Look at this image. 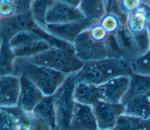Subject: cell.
I'll return each instance as SVG.
<instances>
[{
  "instance_id": "obj_1",
  "label": "cell",
  "mask_w": 150,
  "mask_h": 130,
  "mask_svg": "<svg viewBox=\"0 0 150 130\" xmlns=\"http://www.w3.org/2000/svg\"><path fill=\"white\" fill-rule=\"evenodd\" d=\"M132 74L129 62L106 58L84 62L81 69L76 73V83L84 82L99 86L113 78L130 76Z\"/></svg>"
},
{
  "instance_id": "obj_2",
  "label": "cell",
  "mask_w": 150,
  "mask_h": 130,
  "mask_svg": "<svg viewBox=\"0 0 150 130\" xmlns=\"http://www.w3.org/2000/svg\"><path fill=\"white\" fill-rule=\"evenodd\" d=\"M13 75H25L45 95L51 96L63 84L69 75L54 69L35 65L15 58Z\"/></svg>"
},
{
  "instance_id": "obj_3",
  "label": "cell",
  "mask_w": 150,
  "mask_h": 130,
  "mask_svg": "<svg viewBox=\"0 0 150 130\" xmlns=\"http://www.w3.org/2000/svg\"><path fill=\"white\" fill-rule=\"evenodd\" d=\"M18 58L23 61L49 68L67 75L77 72L84 64L77 56L74 51L54 47L32 56Z\"/></svg>"
},
{
  "instance_id": "obj_4",
  "label": "cell",
  "mask_w": 150,
  "mask_h": 130,
  "mask_svg": "<svg viewBox=\"0 0 150 130\" xmlns=\"http://www.w3.org/2000/svg\"><path fill=\"white\" fill-rule=\"evenodd\" d=\"M75 84L76 73L69 74L52 95L56 126L59 130L69 129L76 103L73 95Z\"/></svg>"
},
{
  "instance_id": "obj_5",
  "label": "cell",
  "mask_w": 150,
  "mask_h": 130,
  "mask_svg": "<svg viewBox=\"0 0 150 130\" xmlns=\"http://www.w3.org/2000/svg\"><path fill=\"white\" fill-rule=\"evenodd\" d=\"M16 58H26L45 51L52 46L35 30L26 31L13 36L8 42Z\"/></svg>"
},
{
  "instance_id": "obj_6",
  "label": "cell",
  "mask_w": 150,
  "mask_h": 130,
  "mask_svg": "<svg viewBox=\"0 0 150 130\" xmlns=\"http://www.w3.org/2000/svg\"><path fill=\"white\" fill-rule=\"evenodd\" d=\"M0 130H34L35 118L32 112L18 106L0 107Z\"/></svg>"
},
{
  "instance_id": "obj_7",
  "label": "cell",
  "mask_w": 150,
  "mask_h": 130,
  "mask_svg": "<svg viewBox=\"0 0 150 130\" xmlns=\"http://www.w3.org/2000/svg\"><path fill=\"white\" fill-rule=\"evenodd\" d=\"M73 44L76 55L83 62L107 58L104 43L93 41L88 29L80 34Z\"/></svg>"
},
{
  "instance_id": "obj_8",
  "label": "cell",
  "mask_w": 150,
  "mask_h": 130,
  "mask_svg": "<svg viewBox=\"0 0 150 130\" xmlns=\"http://www.w3.org/2000/svg\"><path fill=\"white\" fill-rule=\"evenodd\" d=\"M39 28L34 21L30 12L8 18H0L1 41L8 43L15 35L23 31Z\"/></svg>"
},
{
  "instance_id": "obj_9",
  "label": "cell",
  "mask_w": 150,
  "mask_h": 130,
  "mask_svg": "<svg viewBox=\"0 0 150 130\" xmlns=\"http://www.w3.org/2000/svg\"><path fill=\"white\" fill-rule=\"evenodd\" d=\"M98 128L112 130L120 116L125 114V105L121 103L111 104L98 101L92 106Z\"/></svg>"
},
{
  "instance_id": "obj_10",
  "label": "cell",
  "mask_w": 150,
  "mask_h": 130,
  "mask_svg": "<svg viewBox=\"0 0 150 130\" xmlns=\"http://www.w3.org/2000/svg\"><path fill=\"white\" fill-rule=\"evenodd\" d=\"M84 18L78 7L70 5L64 0H56L48 8L45 20L47 24H63Z\"/></svg>"
},
{
  "instance_id": "obj_11",
  "label": "cell",
  "mask_w": 150,
  "mask_h": 130,
  "mask_svg": "<svg viewBox=\"0 0 150 130\" xmlns=\"http://www.w3.org/2000/svg\"><path fill=\"white\" fill-rule=\"evenodd\" d=\"M93 25L91 22L84 18L63 24H47L43 31L60 40L73 44L80 34Z\"/></svg>"
},
{
  "instance_id": "obj_12",
  "label": "cell",
  "mask_w": 150,
  "mask_h": 130,
  "mask_svg": "<svg viewBox=\"0 0 150 130\" xmlns=\"http://www.w3.org/2000/svg\"><path fill=\"white\" fill-rule=\"evenodd\" d=\"M129 81V76H120L98 86L100 100L111 104L121 103L128 89Z\"/></svg>"
},
{
  "instance_id": "obj_13",
  "label": "cell",
  "mask_w": 150,
  "mask_h": 130,
  "mask_svg": "<svg viewBox=\"0 0 150 130\" xmlns=\"http://www.w3.org/2000/svg\"><path fill=\"white\" fill-rule=\"evenodd\" d=\"M19 78L21 89L17 106L25 111L32 112L45 95L26 76L21 75Z\"/></svg>"
},
{
  "instance_id": "obj_14",
  "label": "cell",
  "mask_w": 150,
  "mask_h": 130,
  "mask_svg": "<svg viewBox=\"0 0 150 130\" xmlns=\"http://www.w3.org/2000/svg\"><path fill=\"white\" fill-rule=\"evenodd\" d=\"M20 78L13 75L0 77V107H13L18 105L20 94Z\"/></svg>"
},
{
  "instance_id": "obj_15",
  "label": "cell",
  "mask_w": 150,
  "mask_h": 130,
  "mask_svg": "<svg viewBox=\"0 0 150 130\" xmlns=\"http://www.w3.org/2000/svg\"><path fill=\"white\" fill-rule=\"evenodd\" d=\"M92 106L76 102L68 130H97Z\"/></svg>"
},
{
  "instance_id": "obj_16",
  "label": "cell",
  "mask_w": 150,
  "mask_h": 130,
  "mask_svg": "<svg viewBox=\"0 0 150 130\" xmlns=\"http://www.w3.org/2000/svg\"><path fill=\"white\" fill-rule=\"evenodd\" d=\"M114 34L123 59L131 62L141 55L135 39L126 25H121Z\"/></svg>"
},
{
  "instance_id": "obj_17",
  "label": "cell",
  "mask_w": 150,
  "mask_h": 130,
  "mask_svg": "<svg viewBox=\"0 0 150 130\" xmlns=\"http://www.w3.org/2000/svg\"><path fill=\"white\" fill-rule=\"evenodd\" d=\"M125 25L134 38L148 33L146 14L142 2L138 9L127 15Z\"/></svg>"
},
{
  "instance_id": "obj_18",
  "label": "cell",
  "mask_w": 150,
  "mask_h": 130,
  "mask_svg": "<svg viewBox=\"0 0 150 130\" xmlns=\"http://www.w3.org/2000/svg\"><path fill=\"white\" fill-rule=\"evenodd\" d=\"M73 95L75 102L82 105L92 106L100 101L98 86L87 82L76 83Z\"/></svg>"
},
{
  "instance_id": "obj_19",
  "label": "cell",
  "mask_w": 150,
  "mask_h": 130,
  "mask_svg": "<svg viewBox=\"0 0 150 130\" xmlns=\"http://www.w3.org/2000/svg\"><path fill=\"white\" fill-rule=\"evenodd\" d=\"M129 78L128 89L121 102L124 105L135 96L150 94V76L133 73Z\"/></svg>"
},
{
  "instance_id": "obj_20",
  "label": "cell",
  "mask_w": 150,
  "mask_h": 130,
  "mask_svg": "<svg viewBox=\"0 0 150 130\" xmlns=\"http://www.w3.org/2000/svg\"><path fill=\"white\" fill-rule=\"evenodd\" d=\"M78 8L84 17L94 25L99 24L106 14L105 1L82 0Z\"/></svg>"
},
{
  "instance_id": "obj_21",
  "label": "cell",
  "mask_w": 150,
  "mask_h": 130,
  "mask_svg": "<svg viewBox=\"0 0 150 130\" xmlns=\"http://www.w3.org/2000/svg\"><path fill=\"white\" fill-rule=\"evenodd\" d=\"M124 105V114L145 119H150V94L135 96Z\"/></svg>"
},
{
  "instance_id": "obj_22",
  "label": "cell",
  "mask_w": 150,
  "mask_h": 130,
  "mask_svg": "<svg viewBox=\"0 0 150 130\" xmlns=\"http://www.w3.org/2000/svg\"><path fill=\"white\" fill-rule=\"evenodd\" d=\"M32 112L36 118L46 122L52 129L57 128L52 95L45 96L35 107Z\"/></svg>"
},
{
  "instance_id": "obj_23",
  "label": "cell",
  "mask_w": 150,
  "mask_h": 130,
  "mask_svg": "<svg viewBox=\"0 0 150 130\" xmlns=\"http://www.w3.org/2000/svg\"><path fill=\"white\" fill-rule=\"evenodd\" d=\"M31 1L1 0L0 18H8L30 12Z\"/></svg>"
},
{
  "instance_id": "obj_24",
  "label": "cell",
  "mask_w": 150,
  "mask_h": 130,
  "mask_svg": "<svg viewBox=\"0 0 150 130\" xmlns=\"http://www.w3.org/2000/svg\"><path fill=\"white\" fill-rule=\"evenodd\" d=\"M112 130H150V119H145L123 114L120 116Z\"/></svg>"
},
{
  "instance_id": "obj_25",
  "label": "cell",
  "mask_w": 150,
  "mask_h": 130,
  "mask_svg": "<svg viewBox=\"0 0 150 130\" xmlns=\"http://www.w3.org/2000/svg\"><path fill=\"white\" fill-rule=\"evenodd\" d=\"M53 2L51 0L31 1L30 12L32 16L38 26L43 30L47 25L45 20L47 11Z\"/></svg>"
},
{
  "instance_id": "obj_26",
  "label": "cell",
  "mask_w": 150,
  "mask_h": 130,
  "mask_svg": "<svg viewBox=\"0 0 150 130\" xmlns=\"http://www.w3.org/2000/svg\"><path fill=\"white\" fill-rule=\"evenodd\" d=\"M15 56L12 52L8 43L1 42V76L13 74V62Z\"/></svg>"
},
{
  "instance_id": "obj_27",
  "label": "cell",
  "mask_w": 150,
  "mask_h": 130,
  "mask_svg": "<svg viewBox=\"0 0 150 130\" xmlns=\"http://www.w3.org/2000/svg\"><path fill=\"white\" fill-rule=\"evenodd\" d=\"M133 73L150 76V49L130 62Z\"/></svg>"
},
{
  "instance_id": "obj_28",
  "label": "cell",
  "mask_w": 150,
  "mask_h": 130,
  "mask_svg": "<svg viewBox=\"0 0 150 130\" xmlns=\"http://www.w3.org/2000/svg\"><path fill=\"white\" fill-rule=\"evenodd\" d=\"M104 43L107 58L122 59L115 34H108Z\"/></svg>"
},
{
  "instance_id": "obj_29",
  "label": "cell",
  "mask_w": 150,
  "mask_h": 130,
  "mask_svg": "<svg viewBox=\"0 0 150 130\" xmlns=\"http://www.w3.org/2000/svg\"><path fill=\"white\" fill-rule=\"evenodd\" d=\"M100 24L108 34H115L121 25L117 16L110 14H106L103 16L100 22Z\"/></svg>"
},
{
  "instance_id": "obj_30",
  "label": "cell",
  "mask_w": 150,
  "mask_h": 130,
  "mask_svg": "<svg viewBox=\"0 0 150 130\" xmlns=\"http://www.w3.org/2000/svg\"><path fill=\"white\" fill-rule=\"evenodd\" d=\"M106 14H110L117 16L121 25H125L127 15L120 9L118 1H105Z\"/></svg>"
},
{
  "instance_id": "obj_31",
  "label": "cell",
  "mask_w": 150,
  "mask_h": 130,
  "mask_svg": "<svg viewBox=\"0 0 150 130\" xmlns=\"http://www.w3.org/2000/svg\"><path fill=\"white\" fill-rule=\"evenodd\" d=\"M88 31L90 38L93 41L100 43H104L108 35L100 23L92 25L88 29Z\"/></svg>"
},
{
  "instance_id": "obj_32",
  "label": "cell",
  "mask_w": 150,
  "mask_h": 130,
  "mask_svg": "<svg viewBox=\"0 0 150 130\" xmlns=\"http://www.w3.org/2000/svg\"><path fill=\"white\" fill-rule=\"evenodd\" d=\"M141 0H120L118 1V4L121 11L128 15L138 9L141 5Z\"/></svg>"
},
{
  "instance_id": "obj_33",
  "label": "cell",
  "mask_w": 150,
  "mask_h": 130,
  "mask_svg": "<svg viewBox=\"0 0 150 130\" xmlns=\"http://www.w3.org/2000/svg\"><path fill=\"white\" fill-rule=\"evenodd\" d=\"M142 5L145 9V11H146V18H147V21H148V25H150V5L145 3L144 2V1H142Z\"/></svg>"
},
{
  "instance_id": "obj_34",
  "label": "cell",
  "mask_w": 150,
  "mask_h": 130,
  "mask_svg": "<svg viewBox=\"0 0 150 130\" xmlns=\"http://www.w3.org/2000/svg\"><path fill=\"white\" fill-rule=\"evenodd\" d=\"M148 33H149V49H150V25H148Z\"/></svg>"
},
{
  "instance_id": "obj_35",
  "label": "cell",
  "mask_w": 150,
  "mask_h": 130,
  "mask_svg": "<svg viewBox=\"0 0 150 130\" xmlns=\"http://www.w3.org/2000/svg\"><path fill=\"white\" fill-rule=\"evenodd\" d=\"M144 2L146 4L150 5V0H144Z\"/></svg>"
},
{
  "instance_id": "obj_36",
  "label": "cell",
  "mask_w": 150,
  "mask_h": 130,
  "mask_svg": "<svg viewBox=\"0 0 150 130\" xmlns=\"http://www.w3.org/2000/svg\"><path fill=\"white\" fill-rule=\"evenodd\" d=\"M52 130H59L57 128H54V129H52Z\"/></svg>"
},
{
  "instance_id": "obj_37",
  "label": "cell",
  "mask_w": 150,
  "mask_h": 130,
  "mask_svg": "<svg viewBox=\"0 0 150 130\" xmlns=\"http://www.w3.org/2000/svg\"><path fill=\"white\" fill-rule=\"evenodd\" d=\"M97 130H104V129H97Z\"/></svg>"
}]
</instances>
